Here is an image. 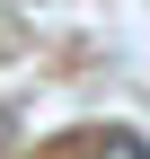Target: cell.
Listing matches in <instances>:
<instances>
[{"mask_svg":"<svg viewBox=\"0 0 150 159\" xmlns=\"http://www.w3.org/2000/svg\"><path fill=\"white\" fill-rule=\"evenodd\" d=\"M88 159H150V133H97Z\"/></svg>","mask_w":150,"mask_h":159,"instance_id":"cell-1","label":"cell"}]
</instances>
